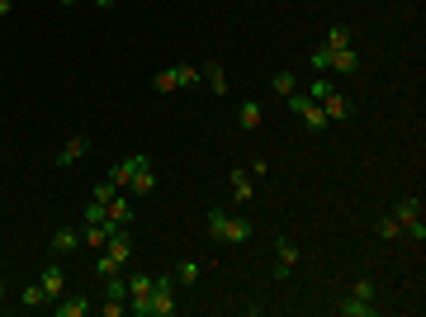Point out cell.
<instances>
[{
	"label": "cell",
	"instance_id": "6",
	"mask_svg": "<svg viewBox=\"0 0 426 317\" xmlns=\"http://www.w3.org/2000/svg\"><path fill=\"white\" fill-rule=\"evenodd\" d=\"M133 251H138V241H133V232H128V227H110V241H105V251H100V256H110L114 265L124 270L128 261H133Z\"/></svg>",
	"mask_w": 426,
	"mask_h": 317
},
{
	"label": "cell",
	"instance_id": "27",
	"mask_svg": "<svg viewBox=\"0 0 426 317\" xmlns=\"http://www.w3.org/2000/svg\"><path fill=\"white\" fill-rule=\"evenodd\" d=\"M194 280H199V265L194 261H180L175 265V285H194Z\"/></svg>",
	"mask_w": 426,
	"mask_h": 317
},
{
	"label": "cell",
	"instance_id": "31",
	"mask_svg": "<svg viewBox=\"0 0 426 317\" xmlns=\"http://www.w3.org/2000/svg\"><path fill=\"white\" fill-rule=\"evenodd\" d=\"M327 90H331L327 80H313V85H308V100H317V104H322V95H327Z\"/></svg>",
	"mask_w": 426,
	"mask_h": 317
},
{
	"label": "cell",
	"instance_id": "30",
	"mask_svg": "<svg viewBox=\"0 0 426 317\" xmlns=\"http://www.w3.org/2000/svg\"><path fill=\"white\" fill-rule=\"evenodd\" d=\"M114 270H119V265H114L110 256H95V275H100V280H105V275H114Z\"/></svg>",
	"mask_w": 426,
	"mask_h": 317
},
{
	"label": "cell",
	"instance_id": "15",
	"mask_svg": "<svg viewBox=\"0 0 426 317\" xmlns=\"http://www.w3.org/2000/svg\"><path fill=\"white\" fill-rule=\"evenodd\" d=\"M322 114H327V119H350V100L341 95V90H327V95H322Z\"/></svg>",
	"mask_w": 426,
	"mask_h": 317
},
{
	"label": "cell",
	"instance_id": "17",
	"mask_svg": "<svg viewBox=\"0 0 426 317\" xmlns=\"http://www.w3.org/2000/svg\"><path fill=\"white\" fill-rule=\"evenodd\" d=\"M76 246H81L76 227H57V232H52V256H66V251H76Z\"/></svg>",
	"mask_w": 426,
	"mask_h": 317
},
{
	"label": "cell",
	"instance_id": "20",
	"mask_svg": "<svg viewBox=\"0 0 426 317\" xmlns=\"http://www.w3.org/2000/svg\"><path fill=\"white\" fill-rule=\"evenodd\" d=\"M322 48H327V52H346V48H350V29H346V24H331Z\"/></svg>",
	"mask_w": 426,
	"mask_h": 317
},
{
	"label": "cell",
	"instance_id": "25",
	"mask_svg": "<svg viewBox=\"0 0 426 317\" xmlns=\"http://www.w3.org/2000/svg\"><path fill=\"white\" fill-rule=\"evenodd\" d=\"M270 85H275L280 95H294V90H299V76H294V71H275V76H270Z\"/></svg>",
	"mask_w": 426,
	"mask_h": 317
},
{
	"label": "cell",
	"instance_id": "13",
	"mask_svg": "<svg viewBox=\"0 0 426 317\" xmlns=\"http://www.w3.org/2000/svg\"><path fill=\"white\" fill-rule=\"evenodd\" d=\"M38 285H43V294H47V299H62V294H66L62 265H43V275H38Z\"/></svg>",
	"mask_w": 426,
	"mask_h": 317
},
{
	"label": "cell",
	"instance_id": "5",
	"mask_svg": "<svg viewBox=\"0 0 426 317\" xmlns=\"http://www.w3.org/2000/svg\"><path fill=\"white\" fill-rule=\"evenodd\" d=\"M194 80H199V71H194V66H166V71H157V76H152V90H157V95H171V90L194 85Z\"/></svg>",
	"mask_w": 426,
	"mask_h": 317
},
{
	"label": "cell",
	"instance_id": "21",
	"mask_svg": "<svg viewBox=\"0 0 426 317\" xmlns=\"http://www.w3.org/2000/svg\"><path fill=\"white\" fill-rule=\"evenodd\" d=\"M81 241H85V246H95V251H105V241H110V227H105V222H85Z\"/></svg>",
	"mask_w": 426,
	"mask_h": 317
},
{
	"label": "cell",
	"instance_id": "22",
	"mask_svg": "<svg viewBox=\"0 0 426 317\" xmlns=\"http://www.w3.org/2000/svg\"><path fill=\"white\" fill-rule=\"evenodd\" d=\"M237 124L247 128V133H252V128H261V104H256V100H242V109H237Z\"/></svg>",
	"mask_w": 426,
	"mask_h": 317
},
{
	"label": "cell",
	"instance_id": "11",
	"mask_svg": "<svg viewBox=\"0 0 426 317\" xmlns=\"http://www.w3.org/2000/svg\"><path fill=\"white\" fill-rule=\"evenodd\" d=\"M85 152H90V138H85V133H76V138H66V143H62V152H57V166H76Z\"/></svg>",
	"mask_w": 426,
	"mask_h": 317
},
{
	"label": "cell",
	"instance_id": "3",
	"mask_svg": "<svg viewBox=\"0 0 426 317\" xmlns=\"http://www.w3.org/2000/svg\"><path fill=\"white\" fill-rule=\"evenodd\" d=\"M394 218H398V227L408 232L417 246L426 241V222H422V199H398L394 204Z\"/></svg>",
	"mask_w": 426,
	"mask_h": 317
},
{
	"label": "cell",
	"instance_id": "34",
	"mask_svg": "<svg viewBox=\"0 0 426 317\" xmlns=\"http://www.w3.org/2000/svg\"><path fill=\"white\" fill-rule=\"evenodd\" d=\"M10 10H15V5H10V0H0V19H5V15H10Z\"/></svg>",
	"mask_w": 426,
	"mask_h": 317
},
{
	"label": "cell",
	"instance_id": "33",
	"mask_svg": "<svg viewBox=\"0 0 426 317\" xmlns=\"http://www.w3.org/2000/svg\"><path fill=\"white\" fill-rule=\"evenodd\" d=\"M327 62H331L327 48H317V52H313V71H327Z\"/></svg>",
	"mask_w": 426,
	"mask_h": 317
},
{
	"label": "cell",
	"instance_id": "12",
	"mask_svg": "<svg viewBox=\"0 0 426 317\" xmlns=\"http://www.w3.org/2000/svg\"><path fill=\"white\" fill-rule=\"evenodd\" d=\"M331 62H327V71H336V76H355L360 71V57H355V48H346V52H327Z\"/></svg>",
	"mask_w": 426,
	"mask_h": 317
},
{
	"label": "cell",
	"instance_id": "36",
	"mask_svg": "<svg viewBox=\"0 0 426 317\" xmlns=\"http://www.w3.org/2000/svg\"><path fill=\"white\" fill-rule=\"evenodd\" d=\"M0 299H5V280H0Z\"/></svg>",
	"mask_w": 426,
	"mask_h": 317
},
{
	"label": "cell",
	"instance_id": "28",
	"mask_svg": "<svg viewBox=\"0 0 426 317\" xmlns=\"http://www.w3.org/2000/svg\"><path fill=\"white\" fill-rule=\"evenodd\" d=\"M114 194H119V190H114V180H100V185H90V199H95V204H110Z\"/></svg>",
	"mask_w": 426,
	"mask_h": 317
},
{
	"label": "cell",
	"instance_id": "10",
	"mask_svg": "<svg viewBox=\"0 0 426 317\" xmlns=\"http://www.w3.org/2000/svg\"><path fill=\"white\" fill-rule=\"evenodd\" d=\"M128 190L133 194H152L157 190V171H152V161L138 157V171H133V180H128Z\"/></svg>",
	"mask_w": 426,
	"mask_h": 317
},
{
	"label": "cell",
	"instance_id": "7",
	"mask_svg": "<svg viewBox=\"0 0 426 317\" xmlns=\"http://www.w3.org/2000/svg\"><path fill=\"white\" fill-rule=\"evenodd\" d=\"M147 299H152V275L133 270V275H128V313L147 317Z\"/></svg>",
	"mask_w": 426,
	"mask_h": 317
},
{
	"label": "cell",
	"instance_id": "8",
	"mask_svg": "<svg viewBox=\"0 0 426 317\" xmlns=\"http://www.w3.org/2000/svg\"><path fill=\"white\" fill-rule=\"evenodd\" d=\"M133 218L138 213H133V204H128L124 194H114L110 204H105V227H133Z\"/></svg>",
	"mask_w": 426,
	"mask_h": 317
},
{
	"label": "cell",
	"instance_id": "14",
	"mask_svg": "<svg viewBox=\"0 0 426 317\" xmlns=\"http://www.w3.org/2000/svg\"><path fill=\"white\" fill-rule=\"evenodd\" d=\"M138 157H142V152H133V157H124L119 166H110V180H114V190H128V180H133V171H138Z\"/></svg>",
	"mask_w": 426,
	"mask_h": 317
},
{
	"label": "cell",
	"instance_id": "1",
	"mask_svg": "<svg viewBox=\"0 0 426 317\" xmlns=\"http://www.w3.org/2000/svg\"><path fill=\"white\" fill-rule=\"evenodd\" d=\"M208 237L227 241V246H242V241L256 237V222L252 218H227L223 208H208Z\"/></svg>",
	"mask_w": 426,
	"mask_h": 317
},
{
	"label": "cell",
	"instance_id": "19",
	"mask_svg": "<svg viewBox=\"0 0 426 317\" xmlns=\"http://www.w3.org/2000/svg\"><path fill=\"white\" fill-rule=\"evenodd\" d=\"M199 76L208 80V90H213V95H227V71H223L218 62H208L204 71H199Z\"/></svg>",
	"mask_w": 426,
	"mask_h": 317
},
{
	"label": "cell",
	"instance_id": "2",
	"mask_svg": "<svg viewBox=\"0 0 426 317\" xmlns=\"http://www.w3.org/2000/svg\"><path fill=\"white\" fill-rule=\"evenodd\" d=\"M171 313H175V275H152L147 317H171Z\"/></svg>",
	"mask_w": 426,
	"mask_h": 317
},
{
	"label": "cell",
	"instance_id": "35",
	"mask_svg": "<svg viewBox=\"0 0 426 317\" xmlns=\"http://www.w3.org/2000/svg\"><path fill=\"white\" fill-rule=\"evenodd\" d=\"M95 5H114V0H95Z\"/></svg>",
	"mask_w": 426,
	"mask_h": 317
},
{
	"label": "cell",
	"instance_id": "9",
	"mask_svg": "<svg viewBox=\"0 0 426 317\" xmlns=\"http://www.w3.org/2000/svg\"><path fill=\"white\" fill-rule=\"evenodd\" d=\"M294 265H299V246H294L289 237H275V275L284 280V275H289Z\"/></svg>",
	"mask_w": 426,
	"mask_h": 317
},
{
	"label": "cell",
	"instance_id": "37",
	"mask_svg": "<svg viewBox=\"0 0 426 317\" xmlns=\"http://www.w3.org/2000/svg\"><path fill=\"white\" fill-rule=\"evenodd\" d=\"M62 5H76V0H62Z\"/></svg>",
	"mask_w": 426,
	"mask_h": 317
},
{
	"label": "cell",
	"instance_id": "24",
	"mask_svg": "<svg viewBox=\"0 0 426 317\" xmlns=\"http://www.w3.org/2000/svg\"><path fill=\"white\" fill-rule=\"evenodd\" d=\"M19 303H24V308H43V303H52L43 294V285H24V294H19Z\"/></svg>",
	"mask_w": 426,
	"mask_h": 317
},
{
	"label": "cell",
	"instance_id": "16",
	"mask_svg": "<svg viewBox=\"0 0 426 317\" xmlns=\"http://www.w3.org/2000/svg\"><path fill=\"white\" fill-rule=\"evenodd\" d=\"M227 190H232V199H237V204H247V199H252V171H232V175H227Z\"/></svg>",
	"mask_w": 426,
	"mask_h": 317
},
{
	"label": "cell",
	"instance_id": "26",
	"mask_svg": "<svg viewBox=\"0 0 426 317\" xmlns=\"http://www.w3.org/2000/svg\"><path fill=\"white\" fill-rule=\"evenodd\" d=\"M374 294H379V285H374V280H355V285H350V299L374 303Z\"/></svg>",
	"mask_w": 426,
	"mask_h": 317
},
{
	"label": "cell",
	"instance_id": "4",
	"mask_svg": "<svg viewBox=\"0 0 426 317\" xmlns=\"http://www.w3.org/2000/svg\"><path fill=\"white\" fill-rule=\"evenodd\" d=\"M284 100H289V114H299V119H303V128H308V133H322V128L331 124L327 114H322V104H317V100L299 95V90H294V95H284Z\"/></svg>",
	"mask_w": 426,
	"mask_h": 317
},
{
	"label": "cell",
	"instance_id": "23",
	"mask_svg": "<svg viewBox=\"0 0 426 317\" xmlns=\"http://www.w3.org/2000/svg\"><path fill=\"white\" fill-rule=\"evenodd\" d=\"M85 313H90V299H81V294L57 303V317H85Z\"/></svg>",
	"mask_w": 426,
	"mask_h": 317
},
{
	"label": "cell",
	"instance_id": "29",
	"mask_svg": "<svg viewBox=\"0 0 426 317\" xmlns=\"http://www.w3.org/2000/svg\"><path fill=\"white\" fill-rule=\"evenodd\" d=\"M374 232H379V237H384V241H389V237H398L403 227H398V218H394V213H384V218H379V227H374Z\"/></svg>",
	"mask_w": 426,
	"mask_h": 317
},
{
	"label": "cell",
	"instance_id": "18",
	"mask_svg": "<svg viewBox=\"0 0 426 317\" xmlns=\"http://www.w3.org/2000/svg\"><path fill=\"white\" fill-rule=\"evenodd\" d=\"M336 308H341V317H374V313H379L374 303H365V299H350V294H346L341 303H336Z\"/></svg>",
	"mask_w": 426,
	"mask_h": 317
},
{
	"label": "cell",
	"instance_id": "32",
	"mask_svg": "<svg viewBox=\"0 0 426 317\" xmlns=\"http://www.w3.org/2000/svg\"><path fill=\"white\" fill-rule=\"evenodd\" d=\"M100 313H105V317H124L128 303H100Z\"/></svg>",
	"mask_w": 426,
	"mask_h": 317
}]
</instances>
